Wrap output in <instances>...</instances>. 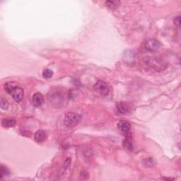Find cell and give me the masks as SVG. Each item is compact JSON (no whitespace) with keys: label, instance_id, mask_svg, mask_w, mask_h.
I'll return each mask as SVG.
<instances>
[{"label":"cell","instance_id":"cell-1","mask_svg":"<svg viewBox=\"0 0 181 181\" xmlns=\"http://www.w3.org/2000/svg\"><path fill=\"white\" fill-rule=\"evenodd\" d=\"M81 120V115L74 113H69L66 114L64 118V125L67 128H72L76 126Z\"/></svg>","mask_w":181,"mask_h":181},{"label":"cell","instance_id":"cell-2","mask_svg":"<svg viewBox=\"0 0 181 181\" xmlns=\"http://www.w3.org/2000/svg\"><path fill=\"white\" fill-rule=\"evenodd\" d=\"M93 88L96 92L101 94V96H105L108 95V93L110 92L109 86L106 83L104 82L103 81L101 80H98V82L96 83V84L94 85Z\"/></svg>","mask_w":181,"mask_h":181},{"label":"cell","instance_id":"cell-3","mask_svg":"<svg viewBox=\"0 0 181 181\" xmlns=\"http://www.w3.org/2000/svg\"><path fill=\"white\" fill-rule=\"evenodd\" d=\"M9 94L12 96L13 98L17 102L21 101L23 98L24 91L22 88L19 87V86H13L12 91H10Z\"/></svg>","mask_w":181,"mask_h":181},{"label":"cell","instance_id":"cell-4","mask_svg":"<svg viewBox=\"0 0 181 181\" xmlns=\"http://www.w3.org/2000/svg\"><path fill=\"white\" fill-rule=\"evenodd\" d=\"M118 128L119 129V130H120L124 134V136L131 134L130 130H131L132 126H131V124L129 122H128V121H124V120L120 121V122L118 123Z\"/></svg>","mask_w":181,"mask_h":181},{"label":"cell","instance_id":"cell-5","mask_svg":"<svg viewBox=\"0 0 181 181\" xmlns=\"http://www.w3.org/2000/svg\"><path fill=\"white\" fill-rule=\"evenodd\" d=\"M144 47L147 50L150 52L156 51L161 48V43L155 39H150L146 42Z\"/></svg>","mask_w":181,"mask_h":181},{"label":"cell","instance_id":"cell-6","mask_svg":"<svg viewBox=\"0 0 181 181\" xmlns=\"http://www.w3.org/2000/svg\"><path fill=\"white\" fill-rule=\"evenodd\" d=\"M33 104L35 107H40L44 102V98L40 93H36L33 96Z\"/></svg>","mask_w":181,"mask_h":181},{"label":"cell","instance_id":"cell-7","mask_svg":"<svg viewBox=\"0 0 181 181\" xmlns=\"http://www.w3.org/2000/svg\"><path fill=\"white\" fill-rule=\"evenodd\" d=\"M116 108L118 110V112L120 113V114H125L128 113L129 110V105L125 102H119L117 103Z\"/></svg>","mask_w":181,"mask_h":181},{"label":"cell","instance_id":"cell-8","mask_svg":"<svg viewBox=\"0 0 181 181\" xmlns=\"http://www.w3.org/2000/svg\"><path fill=\"white\" fill-rule=\"evenodd\" d=\"M123 145L124 147L127 148V149L132 150V148H133V144H132V139L131 134L125 135V139H124L123 143Z\"/></svg>","mask_w":181,"mask_h":181},{"label":"cell","instance_id":"cell-9","mask_svg":"<svg viewBox=\"0 0 181 181\" xmlns=\"http://www.w3.org/2000/svg\"><path fill=\"white\" fill-rule=\"evenodd\" d=\"M46 138V134L43 130H38L34 135L35 141L38 143H42Z\"/></svg>","mask_w":181,"mask_h":181},{"label":"cell","instance_id":"cell-10","mask_svg":"<svg viewBox=\"0 0 181 181\" xmlns=\"http://www.w3.org/2000/svg\"><path fill=\"white\" fill-rule=\"evenodd\" d=\"M2 125L4 128H12L16 125V120L13 118H4L2 120Z\"/></svg>","mask_w":181,"mask_h":181},{"label":"cell","instance_id":"cell-11","mask_svg":"<svg viewBox=\"0 0 181 181\" xmlns=\"http://www.w3.org/2000/svg\"><path fill=\"white\" fill-rule=\"evenodd\" d=\"M49 99L50 103H55L58 105L59 103H60L62 100H63V96L59 92H55L53 93L50 96H49Z\"/></svg>","mask_w":181,"mask_h":181},{"label":"cell","instance_id":"cell-12","mask_svg":"<svg viewBox=\"0 0 181 181\" xmlns=\"http://www.w3.org/2000/svg\"><path fill=\"white\" fill-rule=\"evenodd\" d=\"M120 2L119 1H107L105 2V5L107 7L110 8L111 9H115L116 8L118 7L120 5Z\"/></svg>","mask_w":181,"mask_h":181},{"label":"cell","instance_id":"cell-13","mask_svg":"<svg viewBox=\"0 0 181 181\" xmlns=\"http://www.w3.org/2000/svg\"><path fill=\"white\" fill-rule=\"evenodd\" d=\"M53 76V71L51 69H45L43 72V77L46 79H50Z\"/></svg>","mask_w":181,"mask_h":181},{"label":"cell","instance_id":"cell-14","mask_svg":"<svg viewBox=\"0 0 181 181\" xmlns=\"http://www.w3.org/2000/svg\"><path fill=\"white\" fill-rule=\"evenodd\" d=\"M0 105H1L2 109L3 110H7L8 108H9V102L5 98H1Z\"/></svg>","mask_w":181,"mask_h":181},{"label":"cell","instance_id":"cell-15","mask_svg":"<svg viewBox=\"0 0 181 181\" xmlns=\"http://www.w3.org/2000/svg\"><path fill=\"white\" fill-rule=\"evenodd\" d=\"M0 171H1V178H3L4 176H7V175H9L10 174L9 170L4 166H1Z\"/></svg>","mask_w":181,"mask_h":181},{"label":"cell","instance_id":"cell-16","mask_svg":"<svg viewBox=\"0 0 181 181\" xmlns=\"http://www.w3.org/2000/svg\"><path fill=\"white\" fill-rule=\"evenodd\" d=\"M175 22L176 23V24H177L178 26H179V23H180V17H179V16H178V17H177L176 18H175Z\"/></svg>","mask_w":181,"mask_h":181}]
</instances>
